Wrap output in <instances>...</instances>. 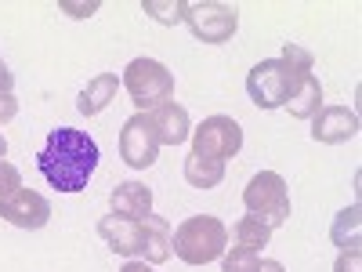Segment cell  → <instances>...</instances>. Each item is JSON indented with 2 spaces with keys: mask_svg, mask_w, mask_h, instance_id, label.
<instances>
[{
  "mask_svg": "<svg viewBox=\"0 0 362 272\" xmlns=\"http://www.w3.org/2000/svg\"><path fill=\"white\" fill-rule=\"evenodd\" d=\"M37 167L58 193H83L98 167V142L76 128H54L37 157Z\"/></svg>",
  "mask_w": 362,
  "mask_h": 272,
  "instance_id": "obj_1",
  "label": "cell"
},
{
  "mask_svg": "<svg viewBox=\"0 0 362 272\" xmlns=\"http://www.w3.org/2000/svg\"><path fill=\"white\" fill-rule=\"evenodd\" d=\"M308 73H312V55L297 44H286L279 58H264V62L250 69L247 95L257 109H279L297 95L300 80Z\"/></svg>",
  "mask_w": 362,
  "mask_h": 272,
  "instance_id": "obj_2",
  "label": "cell"
},
{
  "mask_svg": "<svg viewBox=\"0 0 362 272\" xmlns=\"http://www.w3.org/2000/svg\"><path fill=\"white\" fill-rule=\"evenodd\" d=\"M225 244H228V229L214 215L185 218L170 232V247H174V254L185 261V265H206V261L221 258L225 254Z\"/></svg>",
  "mask_w": 362,
  "mask_h": 272,
  "instance_id": "obj_3",
  "label": "cell"
},
{
  "mask_svg": "<svg viewBox=\"0 0 362 272\" xmlns=\"http://www.w3.org/2000/svg\"><path fill=\"white\" fill-rule=\"evenodd\" d=\"M131 102L138 106V113H153L156 106L174 98V73L156 62V58H134V62L124 69V80Z\"/></svg>",
  "mask_w": 362,
  "mask_h": 272,
  "instance_id": "obj_4",
  "label": "cell"
},
{
  "mask_svg": "<svg viewBox=\"0 0 362 272\" xmlns=\"http://www.w3.org/2000/svg\"><path fill=\"white\" fill-rule=\"evenodd\" d=\"M243 203L254 218H261L268 229H279L286 225L290 218V189H286V181L283 174L276 171H261L247 181V189H243Z\"/></svg>",
  "mask_w": 362,
  "mask_h": 272,
  "instance_id": "obj_5",
  "label": "cell"
},
{
  "mask_svg": "<svg viewBox=\"0 0 362 272\" xmlns=\"http://www.w3.org/2000/svg\"><path fill=\"white\" fill-rule=\"evenodd\" d=\"M243 149V128L232 116H206L199 128H192V153L199 157H214V160H228Z\"/></svg>",
  "mask_w": 362,
  "mask_h": 272,
  "instance_id": "obj_6",
  "label": "cell"
},
{
  "mask_svg": "<svg viewBox=\"0 0 362 272\" xmlns=\"http://www.w3.org/2000/svg\"><path fill=\"white\" fill-rule=\"evenodd\" d=\"M185 22L203 44H225L239 29V11L232 4H185Z\"/></svg>",
  "mask_w": 362,
  "mask_h": 272,
  "instance_id": "obj_7",
  "label": "cell"
},
{
  "mask_svg": "<svg viewBox=\"0 0 362 272\" xmlns=\"http://www.w3.org/2000/svg\"><path fill=\"white\" fill-rule=\"evenodd\" d=\"M119 157H124V164L134 167V171H145V167L156 164L160 138H156V128H153V120H148V113H134L124 124V131H119Z\"/></svg>",
  "mask_w": 362,
  "mask_h": 272,
  "instance_id": "obj_8",
  "label": "cell"
},
{
  "mask_svg": "<svg viewBox=\"0 0 362 272\" xmlns=\"http://www.w3.org/2000/svg\"><path fill=\"white\" fill-rule=\"evenodd\" d=\"M0 218L15 229H44L51 218V203L33 189H15L11 196L0 200Z\"/></svg>",
  "mask_w": 362,
  "mask_h": 272,
  "instance_id": "obj_9",
  "label": "cell"
},
{
  "mask_svg": "<svg viewBox=\"0 0 362 272\" xmlns=\"http://www.w3.org/2000/svg\"><path fill=\"white\" fill-rule=\"evenodd\" d=\"M358 135V116L348 106H326L312 116V138L322 145H337Z\"/></svg>",
  "mask_w": 362,
  "mask_h": 272,
  "instance_id": "obj_10",
  "label": "cell"
},
{
  "mask_svg": "<svg viewBox=\"0 0 362 272\" xmlns=\"http://www.w3.org/2000/svg\"><path fill=\"white\" fill-rule=\"evenodd\" d=\"M148 120H153V128H156L160 145H181V142H189V135H192L189 109H185V106H177V102H163V106H156L153 113H148Z\"/></svg>",
  "mask_w": 362,
  "mask_h": 272,
  "instance_id": "obj_11",
  "label": "cell"
},
{
  "mask_svg": "<svg viewBox=\"0 0 362 272\" xmlns=\"http://www.w3.org/2000/svg\"><path fill=\"white\" fill-rule=\"evenodd\" d=\"M109 203H112V215L127 222H141L145 215H153V189L141 186V181H119Z\"/></svg>",
  "mask_w": 362,
  "mask_h": 272,
  "instance_id": "obj_12",
  "label": "cell"
},
{
  "mask_svg": "<svg viewBox=\"0 0 362 272\" xmlns=\"http://www.w3.org/2000/svg\"><path fill=\"white\" fill-rule=\"evenodd\" d=\"M98 236L105 239L116 254L134 258L138 247H141V222H127V218H119V215H105L98 222Z\"/></svg>",
  "mask_w": 362,
  "mask_h": 272,
  "instance_id": "obj_13",
  "label": "cell"
},
{
  "mask_svg": "<svg viewBox=\"0 0 362 272\" xmlns=\"http://www.w3.org/2000/svg\"><path fill=\"white\" fill-rule=\"evenodd\" d=\"M170 225L160 215H145L141 218V247L138 254L145 258V265H163L170 258Z\"/></svg>",
  "mask_w": 362,
  "mask_h": 272,
  "instance_id": "obj_14",
  "label": "cell"
},
{
  "mask_svg": "<svg viewBox=\"0 0 362 272\" xmlns=\"http://www.w3.org/2000/svg\"><path fill=\"white\" fill-rule=\"evenodd\" d=\"M116 87H119V80H116V73H98L95 80H90L83 91H80V98H76V109L83 113V116H98L112 98H116Z\"/></svg>",
  "mask_w": 362,
  "mask_h": 272,
  "instance_id": "obj_15",
  "label": "cell"
},
{
  "mask_svg": "<svg viewBox=\"0 0 362 272\" xmlns=\"http://www.w3.org/2000/svg\"><path fill=\"white\" fill-rule=\"evenodd\" d=\"M221 178H225V164L221 160L189 153V160H185V181H189L192 189H214V186H221Z\"/></svg>",
  "mask_w": 362,
  "mask_h": 272,
  "instance_id": "obj_16",
  "label": "cell"
},
{
  "mask_svg": "<svg viewBox=\"0 0 362 272\" xmlns=\"http://www.w3.org/2000/svg\"><path fill=\"white\" fill-rule=\"evenodd\" d=\"M286 109H290V116H297V120H312V116L322 109V84H319L315 73H308L305 80H300L297 95L286 102Z\"/></svg>",
  "mask_w": 362,
  "mask_h": 272,
  "instance_id": "obj_17",
  "label": "cell"
},
{
  "mask_svg": "<svg viewBox=\"0 0 362 272\" xmlns=\"http://www.w3.org/2000/svg\"><path fill=\"white\" fill-rule=\"evenodd\" d=\"M232 239H235V247H247V251H261L268 239H272V229L254 218V215H243L235 225H232Z\"/></svg>",
  "mask_w": 362,
  "mask_h": 272,
  "instance_id": "obj_18",
  "label": "cell"
},
{
  "mask_svg": "<svg viewBox=\"0 0 362 272\" xmlns=\"http://www.w3.org/2000/svg\"><path fill=\"white\" fill-rule=\"evenodd\" d=\"M329 239H334L337 247H358V207H348L337 215L334 229H329Z\"/></svg>",
  "mask_w": 362,
  "mask_h": 272,
  "instance_id": "obj_19",
  "label": "cell"
},
{
  "mask_svg": "<svg viewBox=\"0 0 362 272\" xmlns=\"http://www.w3.org/2000/svg\"><path fill=\"white\" fill-rule=\"evenodd\" d=\"M141 11H145L148 18L163 22V26H174V22L185 18V4H167V0H145Z\"/></svg>",
  "mask_w": 362,
  "mask_h": 272,
  "instance_id": "obj_20",
  "label": "cell"
},
{
  "mask_svg": "<svg viewBox=\"0 0 362 272\" xmlns=\"http://www.w3.org/2000/svg\"><path fill=\"white\" fill-rule=\"evenodd\" d=\"M257 251H247V247H232L221 261V272H254L257 268Z\"/></svg>",
  "mask_w": 362,
  "mask_h": 272,
  "instance_id": "obj_21",
  "label": "cell"
},
{
  "mask_svg": "<svg viewBox=\"0 0 362 272\" xmlns=\"http://www.w3.org/2000/svg\"><path fill=\"white\" fill-rule=\"evenodd\" d=\"M15 189H22V174H18V167L8 164V160H0V200L11 196Z\"/></svg>",
  "mask_w": 362,
  "mask_h": 272,
  "instance_id": "obj_22",
  "label": "cell"
},
{
  "mask_svg": "<svg viewBox=\"0 0 362 272\" xmlns=\"http://www.w3.org/2000/svg\"><path fill=\"white\" fill-rule=\"evenodd\" d=\"M358 261H362V251L358 247H348L337 258V272H358Z\"/></svg>",
  "mask_w": 362,
  "mask_h": 272,
  "instance_id": "obj_23",
  "label": "cell"
},
{
  "mask_svg": "<svg viewBox=\"0 0 362 272\" xmlns=\"http://www.w3.org/2000/svg\"><path fill=\"white\" fill-rule=\"evenodd\" d=\"M15 113H18V98L15 95H0V124L15 120Z\"/></svg>",
  "mask_w": 362,
  "mask_h": 272,
  "instance_id": "obj_24",
  "label": "cell"
},
{
  "mask_svg": "<svg viewBox=\"0 0 362 272\" xmlns=\"http://www.w3.org/2000/svg\"><path fill=\"white\" fill-rule=\"evenodd\" d=\"M11 87H15V76H11V69L4 66V58H0V95H11Z\"/></svg>",
  "mask_w": 362,
  "mask_h": 272,
  "instance_id": "obj_25",
  "label": "cell"
},
{
  "mask_svg": "<svg viewBox=\"0 0 362 272\" xmlns=\"http://www.w3.org/2000/svg\"><path fill=\"white\" fill-rule=\"evenodd\" d=\"M69 15H76V18H83V15H95L98 11V4H62Z\"/></svg>",
  "mask_w": 362,
  "mask_h": 272,
  "instance_id": "obj_26",
  "label": "cell"
},
{
  "mask_svg": "<svg viewBox=\"0 0 362 272\" xmlns=\"http://www.w3.org/2000/svg\"><path fill=\"white\" fill-rule=\"evenodd\" d=\"M254 272H286L279 261H272V258H264V261H257V268Z\"/></svg>",
  "mask_w": 362,
  "mask_h": 272,
  "instance_id": "obj_27",
  "label": "cell"
},
{
  "mask_svg": "<svg viewBox=\"0 0 362 272\" xmlns=\"http://www.w3.org/2000/svg\"><path fill=\"white\" fill-rule=\"evenodd\" d=\"M119 272H153V268H148L145 261H127V265L119 268Z\"/></svg>",
  "mask_w": 362,
  "mask_h": 272,
  "instance_id": "obj_28",
  "label": "cell"
},
{
  "mask_svg": "<svg viewBox=\"0 0 362 272\" xmlns=\"http://www.w3.org/2000/svg\"><path fill=\"white\" fill-rule=\"evenodd\" d=\"M4 153H8V142H4V135H0V160H4Z\"/></svg>",
  "mask_w": 362,
  "mask_h": 272,
  "instance_id": "obj_29",
  "label": "cell"
}]
</instances>
